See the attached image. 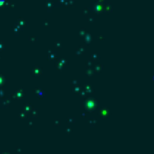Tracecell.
Segmentation results:
<instances>
[{
    "instance_id": "obj_1",
    "label": "cell",
    "mask_w": 154,
    "mask_h": 154,
    "mask_svg": "<svg viewBox=\"0 0 154 154\" xmlns=\"http://www.w3.org/2000/svg\"><path fill=\"white\" fill-rule=\"evenodd\" d=\"M3 1H4V0H0V4H2V3H3Z\"/></svg>"
}]
</instances>
